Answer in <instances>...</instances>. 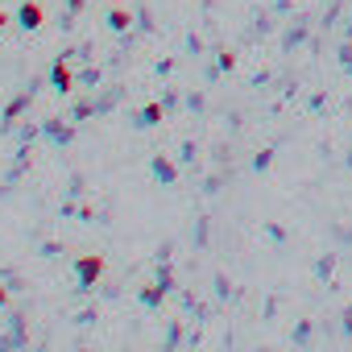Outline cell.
<instances>
[{
    "instance_id": "6da1fadb",
    "label": "cell",
    "mask_w": 352,
    "mask_h": 352,
    "mask_svg": "<svg viewBox=\"0 0 352 352\" xmlns=\"http://www.w3.org/2000/svg\"><path fill=\"white\" fill-rule=\"evenodd\" d=\"M79 286H91L100 274H104V257H96V253H87V257H79Z\"/></svg>"
},
{
    "instance_id": "7a4b0ae2",
    "label": "cell",
    "mask_w": 352,
    "mask_h": 352,
    "mask_svg": "<svg viewBox=\"0 0 352 352\" xmlns=\"http://www.w3.org/2000/svg\"><path fill=\"white\" fill-rule=\"evenodd\" d=\"M42 25V5H30V0H25V5H21V30H38Z\"/></svg>"
},
{
    "instance_id": "3957f363",
    "label": "cell",
    "mask_w": 352,
    "mask_h": 352,
    "mask_svg": "<svg viewBox=\"0 0 352 352\" xmlns=\"http://www.w3.org/2000/svg\"><path fill=\"white\" fill-rule=\"evenodd\" d=\"M71 83H75V79H71V71L58 63V67H54V87H58V91H71Z\"/></svg>"
},
{
    "instance_id": "277c9868",
    "label": "cell",
    "mask_w": 352,
    "mask_h": 352,
    "mask_svg": "<svg viewBox=\"0 0 352 352\" xmlns=\"http://www.w3.org/2000/svg\"><path fill=\"white\" fill-rule=\"evenodd\" d=\"M112 30H129V13L124 9H112Z\"/></svg>"
},
{
    "instance_id": "5b68a950",
    "label": "cell",
    "mask_w": 352,
    "mask_h": 352,
    "mask_svg": "<svg viewBox=\"0 0 352 352\" xmlns=\"http://www.w3.org/2000/svg\"><path fill=\"white\" fill-rule=\"evenodd\" d=\"M157 116H162V108H157V104H149V108H145V112H141V124H153V120H157Z\"/></svg>"
},
{
    "instance_id": "8992f818",
    "label": "cell",
    "mask_w": 352,
    "mask_h": 352,
    "mask_svg": "<svg viewBox=\"0 0 352 352\" xmlns=\"http://www.w3.org/2000/svg\"><path fill=\"white\" fill-rule=\"evenodd\" d=\"M71 9H75V13H79V9H83V0H71Z\"/></svg>"
},
{
    "instance_id": "52a82bcc",
    "label": "cell",
    "mask_w": 352,
    "mask_h": 352,
    "mask_svg": "<svg viewBox=\"0 0 352 352\" xmlns=\"http://www.w3.org/2000/svg\"><path fill=\"white\" fill-rule=\"evenodd\" d=\"M5 21H9V17H5V13H0V30H5Z\"/></svg>"
}]
</instances>
